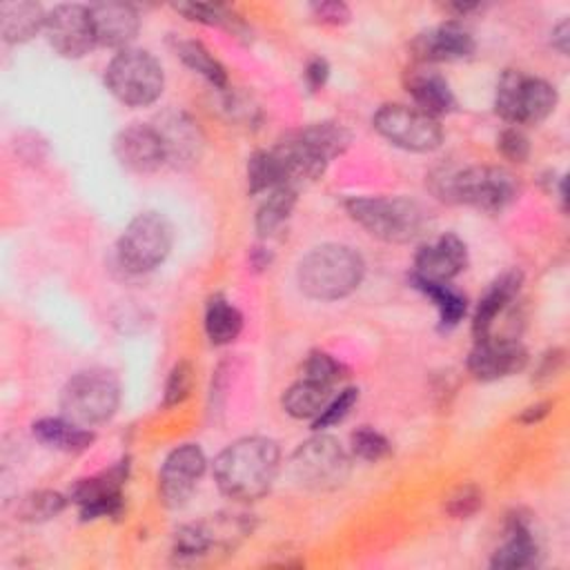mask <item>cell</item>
<instances>
[{
    "mask_svg": "<svg viewBox=\"0 0 570 570\" xmlns=\"http://www.w3.org/2000/svg\"><path fill=\"white\" fill-rule=\"evenodd\" d=\"M281 450L274 439L245 436L229 443L214 459V481L234 501H256L276 481Z\"/></svg>",
    "mask_w": 570,
    "mask_h": 570,
    "instance_id": "1",
    "label": "cell"
},
{
    "mask_svg": "<svg viewBox=\"0 0 570 570\" xmlns=\"http://www.w3.org/2000/svg\"><path fill=\"white\" fill-rule=\"evenodd\" d=\"M436 198L461 203L481 212H503L519 196L514 174L503 167H443L430 178Z\"/></svg>",
    "mask_w": 570,
    "mask_h": 570,
    "instance_id": "2",
    "label": "cell"
},
{
    "mask_svg": "<svg viewBox=\"0 0 570 570\" xmlns=\"http://www.w3.org/2000/svg\"><path fill=\"white\" fill-rule=\"evenodd\" d=\"M365 276L363 256L341 243H325L309 249L296 269L303 294L316 301H336L350 296Z\"/></svg>",
    "mask_w": 570,
    "mask_h": 570,
    "instance_id": "3",
    "label": "cell"
},
{
    "mask_svg": "<svg viewBox=\"0 0 570 570\" xmlns=\"http://www.w3.org/2000/svg\"><path fill=\"white\" fill-rule=\"evenodd\" d=\"M345 207L354 223L385 243H410L428 227L425 209L407 196H356Z\"/></svg>",
    "mask_w": 570,
    "mask_h": 570,
    "instance_id": "4",
    "label": "cell"
},
{
    "mask_svg": "<svg viewBox=\"0 0 570 570\" xmlns=\"http://www.w3.org/2000/svg\"><path fill=\"white\" fill-rule=\"evenodd\" d=\"M105 85L127 107H149L165 89V71L147 49H120L105 69Z\"/></svg>",
    "mask_w": 570,
    "mask_h": 570,
    "instance_id": "5",
    "label": "cell"
},
{
    "mask_svg": "<svg viewBox=\"0 0 570 570\" xmlns=\"http://www.w3.org/2000/svg\"><path fill=\"white\" fill-rule=\"evenodd\" d=\"M120 403V385L111 372L85 370L73 374L60 392V412L65 419L94 428L107 423Z\"/></svg>",
    "mask_w": 570,
    "mask_h": 570,
    "instance_id": "6",
    "label": "cell"
},
{
    "mask_svg": "<svg viewBox=\"0 0 570 570\" xmlns=\"http://www.w3.org/2000/svg\"><path fill=\"white\" fill-rule=\"evenodd\" d=\"M557 100V89L548 80L505 69L497 82L494 111L512 127L539 125L554 111Z\"/></svg>",
    "mask_w": 570,
    "mask_h": 570,
    "instance_id": "7",
    "label": "cell"
},
{
    "mask_svg": "<svg viewBox=\"0 0 570 570\" xmlns=\"http://www.w3.org/2000/svg\"><path fill=\"white\" fill-rule=\"evenodd\" d=\"M174 245V227L158 212H140L122 229L116 243V258L129 274L156 269L169 256Z\"/></svg>",
    "mask_w": 570,
    "mask_h": 570,
    "instance_id": "8",
    "label": "cell"
},
{
    "mask_svg": "<svg viewBox=\"0 0 570 570\" xmlns=\"http://www.w3.org/2000/svg\"><path fill=\"white\" fill-rule=\"evenodd\" d=\"M372 125L387 142L405 151L425 154V151H434L443 142V129L439 118L428 116L414 105H401V102L383 105L374 114Z\"/></svg>",
    "mask_w": 570,
    "mask_h": 570,
    "instance_id": "9",
    "label": "cell"
},
{
    "mask_svg": "<svg viewBox=\"0 0 570 570\" xmlns=\"http://www.w3.org/2000/svg\"><path fill=\"white\" fill-rule=\"evenodd\" d=\"M292 474L303 488L332 490L347 479L350 456L334 436L316 434L292 454Z\"/></svg>",
    "mask_w": 570,
    "mask_h": 570,
    "instance_id": "10",
    "label": "cell"
},
{
    "mask_svg": "<svg viewBox=\"0 0 570 570\" xmlns=\"http://www.w3.org/2000/svg\"><path fill=\"white\" fill-rule=\"evenodd\" d=\"M129 476V459L116 461L111 468L80 479L71 488V501L78 505L80 517L85 521L89 519H102V517H120L125 508L122 499V485Z\"/></svg>",
    "mask_w": 570,
    "mask_h": 570,
    "instance_id": "11",
    "label": "cell"
},
{
    "mask_svg": "<svg viewBox=\"0 0 570 570\" xmlns=\"http://www.w3.org/2000/svg\"><path fill=\"white\" fill-rule=\"evenodd\" d=\"M207 468V456L198 443L174 448L158 470V497L167 508H183L194 494Z\"/></svg>",
    "mask_w": 570,
    "mask_h": 570,
    "instance_id": "12",
    "label": "cell"
},
{
    "mask_svg": "<svg viewBox=\"0 0 570 570\" xmlns=\"http://www.w3.org/2000/svg\"><path fill=\"white\" fill-rule=\"evenodd\" d=\"M42 31L62 58H82L96 47L91 13L82 4H56L47 11Z\"/></svg>",
    "mask_w": 570,
    "mask_h": 570,
    "instance_id": "13",
    "label": "cell"
},
{
    "mask_svg": "<svg viewBox=\"0 0 570 570\" xmlns=\"http://www.w3.org/2000/svg\"><path fill=\"white\" fill-rule=\"evenodd\" d=\"M276 163L278 187L301 189L303 185L314 183L323 176L330 165V158L307 142L298 131L285 140H281L274 149H269Z\"/></svg>",
    "mask_w": 570,
    "mask_h": 570,
    "instance_id": "14",
    "label": "cell"
},
{
    "mask_svg": "<svg viewBox=\"0 0 570 570\" xmlns=\"http://www.w3.org/2000/svg\"><path fill=\"white\" fill-rule=\"evenodd\" d=\"M528 365V350L517 338H476L468 354V372L476 381H499L519 374Z\"/></svg>",
    "mask_w": 570,
    "mask_h": 570,
    "instance_id": "15",
    "label": "cell"
},
{
    "mask_svg": "<svg viewBox=\"0 0 570 570\" xmlns=\"http://www.w3.org/2000/svg\"><path fill=\"white\" fill-rule=\"evenodd\" d=\"M154 129L160 136L165 149V163L176 169H187L198 163L203 154V134L198 122L183 109L163 111Z\"/></svg>",
    "mask_w": 570,
    "mask_h": 570,
    "instance_id": "16",
    "label": "cell"
},
{
    "mask_svg": "<svg viewBox=\"0 0 570 570\" xmlns=\"http://www.w3.org/2000/svg\"><path fill=\"white\" fill-rule=\"evenodd\" d=\"M474 49V36L456 20L434 24L412 40V51L421 65L463 60L470 58Z\"/></svg>",
    "mask_w": 570,
    "mask_h": 570,
    "instance_id": "17",
    "label": "cell"
},
{
    "mask_svg": "<svg viewBox=\"0 0 570 570\" xmlns=\"http://www.w3.org/2000/svg\"><path fill=\"white\" fill-rule=\"evenodd\" d=\"M111 147L116 160L134 174H151L165 165V149L154 125L134 122L122 127Z\"/></svg>",
    "mask_w": 570,
    "mask_h": 570,
    "instance_id": "18",
    "label": "cell"
},
{
    "mask_svg": "<svg viewBox=\"0 0 570 570\" xmlns=\"http://www.w3.org/2000/svg\"><path fill=\"white\" fill-rule=\"evenodd\" d=\"M468 265V247L456 234H441L434 240L421 245L414 254L412 276L425 281L450 283Z\"/></svg>",
    "mask_w": 570,
    "mask_h": 570,
    "instance_id": "19",
    "label": "cell"
},
{
    "mask_svg": "<svg viewBox=\"0 0 570 570\" xmlns=\"http://www.w3.org/2000/svg\"><path fill=\"white\" fill-rule=\"evenodd\" d=\"M539 563H541V548L532 530L530 514L521 510L508 514L505 539L492 552L490 566L499 570H519V568H534Z\"/></svg>",
    "mask_w": 570,
    "mask_h": 570,
    "instance_id": "20",
    "label": "cell"
},
{
    "mask_svg": "<svg viewBox=\"0 0 570 570\" xmlns=\"http://www.w3.org/2000/svg\"><path fill=\"white\" fill-rule=\"evenodd\" d=\"M96 45L127 49L140 31V16L127 2H96L89 7Z\"/></svg>",
    "mask_w": 570,
    "mask_h": 570,
    "instance_id": "21",
    "label": "cell"
},
{
    "mask_svg": "<svg viewBox=\"0 0 570 570\" xmlns=\"http://www.w3.org/2000/svg\"><path fill=\"white\" fill-rule=\"evenodd\" d=\"M403 85L414 107L425 111L432 118L452 114L456 109V98H454V91L450 89V82L439 71L425 65L407 69Z\"/></svg>",
    "mask_w": 570,
    "mask_h": 570,
    "instance_id": "22",
    "label": "cell"
},
{
    "mask_svg": "<svg viewBox=\"0 0 570 570\" xmlns=\"http://www.w3.org/2000/svg\"><path fill=\"white\" fill-rule=\"evenodd\" d=\"M523 283V274L517 269L503 272L499 278L490 283L485 294L479 298L472 314V334L476 338H485L492 332L497 316L517 298Z\"/></svg>",
    "mask_w": 570,
    "mask_h": 570,
    "instance_id": "23",
    "label": "cell"
},
{
    "mask_svg": "<svg viewBox=\"0 0 570 570\" xmlns=\"http://www.w3.org/2000/svg\"><path fill=\"white\" fill-rule=\"evenodd\" d=\"M31 434L45 443L47 448L60 450V452H69V454H78L91 448V443L96 441V434L91 432V428H82L65 416H45L38 419L31 425Z\"/></svg>",
    "mask_w": 570,
    "mask_h": 570,
    "instance_id": "24",
    "label": "cell"
},
{
    "mask_svg": "<svg viewBox=\"0 0 570 570\" xmlns=\"http://www.w3.org/2000/svg\"><path fill=\"white\" fill-rule=\"evenodd\" d=\"M47 11L31 0H13L0 4V36L9 45H20L31 40L40 29H45Z\"/></svg>",
    "mask_w": 570,
    "mask_h": 570,
    "instance_id": "25",
    "label": "cell"
},
{
    "mask_svg": "<svg viewBox=\"0 0 570 570\" xmlns=\"http://www.w3.org/2000/svg\"><path fill=\"white\" fill-rule=\"evenodd\" d=\"M332 396H334V387L318 383L314 379L301 376L296 383H292L283 392L281 405L292 419H312L314 421Z\"/></svg>",
    "mask_w": 570,
    "mask_h": 570,
    "instance_id": "26",
    "label": "cell"
},
{
    "mask_svg": "<svg viewBox=\"0 0 570 570\" xmlns=\"http://www.w3.org/2000/svg\"><path fill=\"white\" fill-rule=\"evenodd\" d=\"M410 283L414 289H419L425 298H430L439 312V323L443 330H450L459 325V321L468 312V298L463 292L452 287L450 283H439V281H425L419 276L410 274Z\"/></svg>",
    "mask_w": 570,
    "mask_h": 570,
    "instance_id": "27",
    "label": "cell"
},
{
    "mask_svg": "<svg viewBox=\"0 0 570 570\" xmlns=\"http://www.w3.org/2000/svg\"><path fill=\"white\" fill-rule=\"evenodd\" d=\"M203 325L212 345H229L238 338L243 330V314L225 296L216 294L205 305Z\"/></svg>",
    "mask_w": 570,
    "mask_h": 570,
    "instance_id": "28",
    "label": "cell"
},
{
    "mask_svg": "<svg viewBox=\"0 0 570 570\" xmlns=\"http://www.w3.org/2000/svg\"><path fill=\"white\" fill-rule=\"evenodd\" d=\"M171 49L174 53L183 60L185 67H189L191 71L200 73L209 85H214L216 89H225L227 87V71L220 65V60L200 42L194 38H174L171 40Z\"/></svg>",
    "mask_w": 570,
    "mask_h": 570,
    "instance_id": "29",
    "label": "cell"
},
{
    "mask_svg": "<svg viewBox=\"0 0 570 570\" xmlns=\"http://www.w3.org/2000/svg\"><path fill=\"white\" fill-rule=\"evenodd\" d=\"M298 191L292 187H274L267 191L265 200L261 203L256 212V232L261 236L276 234L289 218L294 205H296Z\"/></svg>",
    "mask_w": 570,
    "mask_h": 570,
    "instance_id": "30",
    "label": "cell"
},
{
    "mask_svg": "<svg viewBox=\"0 0 570 570\" xmlns=\"http://www.w3.org/2000/svg\"><path fill=\"white\" fill-rule=\"evenodd\" d=\"M178 13H183L187 20L207 24V27H220L232 31L234 36L247 33V24L238 13H234L225 4H212V2H178L174 4Z\"/></svg>",
    "mask_w": 570,
    "mask_h": 570,
    "instance_id": "31",
    "label": "cell"
},
{
    "mask_svg": "<svg viewBox=\"0 0 570 570\" xmlns=\"http://www.w3.org/2000/svg\"><path fill=\"white\" fill-rule=\"evenodd\" d=\"M307 142H312L316 149H321L330 160L338 154H343L352 140L350 131L338 122H314L298 131Z\"/></svg>",
    "mask_w": 570,
    "mask_h": 570,
    "instance_id": "32",
    "label": "cell"
},
{
    "mask_svg": "<svg viewBox=\"0 0 570 570\" xmlns=\"http://www.w3.org/2000/svg\"><path fill=\"white\" fill-rule=\"evenodd\" d=\"M212 539L203 525V521L198 523H187L183 528H178L174 532V543H171V554L178 561H194L200 559L205 554H209L212 550Z\"/></svg>",
    "mask_w": 570,
    "mask_h": 570,
    "instance_id": "33",
    "label": "cell"
},
{
    "mask_svg": "<svg viewBox=\"0 0 570 570\" xmlns=\"http://www.w3.org/2000/svg\"><path fill=\"white\" fill-rule=\"evenodd\" d=\"M65 505H67V499L60 492L38 490V492L22 497L16 514L22 521H49V519L58 517L65 510Z\"/></svg>",
    "mask_w": 570,
    "mask_h": 570,
    "instance_id": "34",
    "label": "cell"
},
{
    "mask_svg": "<svg viewBox=\"0 0 570 570\" xmlns=\"http://www.w3.org/2000/svg\"><path fill=\"white\" fill-rule=\"evenodd\" d=\"M278 187V174L272 151H254L247 160V191L261 194Z\"/></svg>",
    "mask_w": 570,
    "mask_h": 570,
    "instance_id": "35",
    "label": "cell"
},
{
    "mask_svg": "<svg viewBox=\"0 0 570 570\" xmlns=\"http://www.w3.org/2000/svg\"><path fill=\"white\" fill-rule=\"evenodd\" d=\"M350 450L354 456H358L361 461H367V463H376L381 459H385L390 452H392V445L390 441L376 432L374 428H358L352 432L350 436Z\"/></svg>",
    "mask_w": 570,
    "mask_h": 570,
    "instance_id": "36",
    "label": "cell"
},
{
    "mask_svg": "<svg viewBox=\"0 0 570 570\" xmlns=\"http://www.w3.org/2000/svg\"><path fill=\"white\" fill-rule=\"evenodd\" d=\"M191 387H194V365L183 358V361L174 363V367H171L169 374H167L160 405H163L165 410H169V407L183 403V401L189 396Z\"/></svg>",
    "mask_w": 570,
    "mask_h": 570,
    "instance_id": "37",
    "label": "cell"
},
{
    "mask_svg": "<svg viewBox=\"0 0 570 570\" xmlns=\"http://www.w3.org/2000/svg\"><path fill=\"white\" fill-rule=\"evenodd\" d=\"M358 401V390L356 387H343L338 394H334L325 407L318 412V416L312 421V428L314 430H325V428H332L336 423H341L350 412L352 407L356 405Z\"/></svg>",
    "mask_w": 570,
    "mask_h": 570,
    "instance_id": "38",
    "label": "cell"
},
{
    "mask_svg": "<svg viewBox=\"0 0 570 570\" xmlns=\"http://www.w3.org/2000/svg\"><path fill=\"white\" fill-rule=\"evenodd\" d=\"M301 376H307V379H314L318 383H325V385L334 387L343 379V365L334 356H330L327 352L316 350L305 358Z\"/></svg>",
    "mask_w": 570,
    "mask_h": 570,
    "instance_id": "39",
    "label": "cell"
},
{
    "mask_svg": "<svg viewBox=\"0 0 570 570\" xmlns=\"http://www.w3.org/2000/svg\"><path fill=\"white\" fill-rule=\"evenodd\" d=\"M483 505V492L474 483H465L456 488L448 499H445V512L452 519H470L476 514Z\"/></svg>",
    "mask_w": 570,
    "mask_h": 570,
    "instance_id": "40",
    "label": "cell"
},
{
    "mask_svg": "<svg viewBox=\"0 0 570 570\" xmlns=\"http://www.w3.org/2000/svg\"><path fill=\"white\" fill-rule=\"evenodd\" d=\"M497 149L512 163H525L530 156V140L519 127H508L497 138Z\"/></svg>",
    "mask_w": 570,
    "mask_h": 570,
    "instance_id": "41",
    "label": "cell"
},
{
    "mask_svg": "<svg viewBox=\"0 0 570 570\" xmlns=\"http://www.w3.org/2000/svg\"><path fill=\"white\" fill-rule=\"evenodd\" d=\"M312 11V18L321 24H332V27H338V24H345L350 20V7L345 2H338V0H323V2H314L309 7Z\"/></svg>",
    "mask_w": 570,
    "mask_h": 570,
    "instance_id": "42",
    "label": "cell"
},
{
    "mask_svg": "<svg viewBox=\"0 0 570 570\" xmlns=\"http://www.w3.org/2000/svg\"><path fill=\"white\" fill-rule=\"evenodd\" d=\"M305 76V85L309 91H321L330 78V65L325 58H312L303 71Z\"/></svg>",
    "mask_w": 570,
    "mask_h": 570,
    "instance_id": "43",
    "label": "cell"
},
{
    "mask_svg": "<svg viewBox=\"0 0 570 570\" xmlns=\"http://www.w3.org/2000/svg\"><path fill=\"white\" fill-rule=\"evenodd\" d=\"M563 356H566V352L559 350V347L548 350V352L541 356L539 365H537L534 381H548V379H552V376L563 367Z\"/></svg>",
    "mask_w": 570,
    "mask_h": 570,
    "instance_id": "44",
    "label": "cell"
},
{
    "mask_svg": "<svg viewBox=\"0 0 570 570\" xmlns=\"http://www.w3.org/2000/svg\"><path fill=\"white\" fill-rule=\"evenodd\" d=\"M550 410H552V403L550 401H539V403H532V405H528L521 414H519V423H523V425H532V423H539L541 419H546L548 414H550Z\"/></svg>",
    "mask_w": 570,
    "mask_h": 570,
    "instance_id": "45",
    "label": "cell"
},
{
    "mask_svg": "<svg viewBox=\"0 0 570 570\" xmlns=\"http://www.w3.org/2000/svg\"><path fill=\"white\" fill-rule=\"evenodd\" d=\"M568 40H570V24L568 20H561L554 29H552V47L561 53V56H568Z\"/></svg>",
    "mask_w": 570,
    "mask_h": 570,
    "instance_id": "46",
    "label": "cell"
},
{
    "mask_svg": "<svg viewBox=\"0 0 570 570\" xmlns=\"http://www.w3.org/2000/svg\"><path fill=\"white\" fill-rule=\"evenodd\" d=\"M445 9H448V11H454V13L461 18V16H468V13L476 11V9H481V4H470V2H454V4H448Z\"/></svg>",
    "mask_w": 570,
    "mask_h": 570,
    "instance_id": "47",
    "label": "cell"
}]
</instances>
